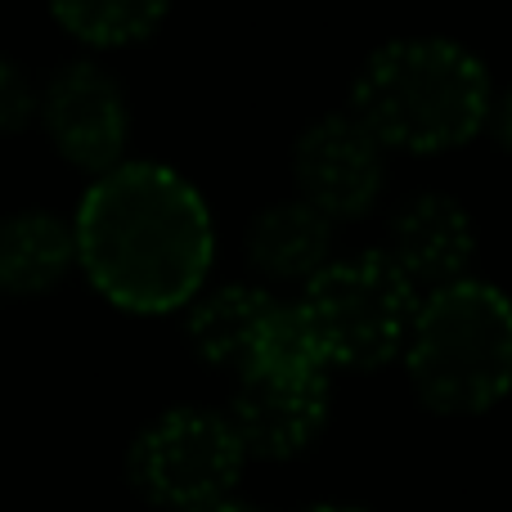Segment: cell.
<instances>
[{"label": "cell", "mask_w": 512, "mask_h": 512, "mask_svg": "<svg viewBox=\"0 0 512 512\" xmlns=\"http://www.w3.org/2000/svg\"><path fill=\"white\" fill-rule=\"evenodd\" d=\"M72 239L95 292L131 315L180 310L203 292L216 256L203 194L162 162H117L95 176L72 216Z\"/></svg>", "instance_id": "6da1fadb"}, {"label": "cell", "mask_w": 512, "mask_h": 512, "mask_svg": "<svg viewBox=\"0 0 512 512\" xmlns=\"http://www.w3.org/2000/svg\"><path fill=\"white\" fill-rule=\"evenodd\" d=\"M490 72L445 36H400L364 59L351 86V113L382 149L445 153L486 131Z\"/></svg>", "instance_id": "7a4b0ae2"}, {"label": "cell", "mask_w": 512, "mask_h": 512, "mask_svg": "<svg viewBox=\"0 0 512 512\" xmlns=\"http://www.w3.org/2000/svg\"><path fill=\"white\" fill-rule=\"evenodd\" d=\"M400 355L427 409L450 418L486 414L512 391V301L481 279L418 292Z\"/></svg>", "instance_id": "3957f363"}, {"label": "cell", "mask_w": 512, "mask_h": 512, "mask_svg": "<svg viewBox=\"0 0 512 512\" xmlns=\"http://www.w3.org/2000/svg\"><path fill=\"white\" fill-rule=\"evenodd\" d=\"M297 306L328 369L364 373L405 351L418 288L382 252H360L310 274Z\"/></svg>", "instance_id": "277c9868"}, {"label": "cell", "mask_w": 512, "mask_h": 512, "mask_svg": "<svg viewBox=\"0 0 512 512\" xmlns=\"http://www.w3.org/2000/svg\"><path fill=\"white\" fill-rule=\"evenodd\" d=\"M248 463L230 418L216 409H167L158 414L126 454V477L153 508L185 512L207 499L234 495Z\"/></svg>", "instance_id": "5b68a950"}, {"label": "cell", "mask_w": 512, "mask_h": 512, "mask_svg": "<svg viewBox=\"0 0 512 512\" xmlns=\"http://www.w3.org/2000/svg\"><path fill=\"white\" fill-rule=\"evenodd\" d=\"M36 117L50 135L54 153L77 171L104 176L117 167L131 140V108L113 72L99 63H68L36 95Z\"/></svg>", "instance_id": "8992f818"}, {"label": "cell", "mask_w": 512, "mask_h": 512, "mask_svg": "<svg viewBox=\"0 0 512 512\" xmlns=\"http://www.w3.org/2000/svg\"><path fill=\"white\" fill-rule=\"evenodd\" d=\"M292 180L301 198L328 221H360L382 194L387 149L355 113H328L301 131L292 149Z\"/></svg>", "instance_id": "52a82bcc"}, {"label": "cell", "mask_w": 512, "mask_h": 512, "mask_svg": "<svg viewBox=\"0 0 512 512\" xmlns=\"http://www.w3.org/2000/svg\"><path fill=\"white\" fill-rule=\"evenodd\" d=\"M225 418L248 459H292L328 423V373L252 364L234 382Z\"/></svg>", "instance_id": "ba28073f"}, {"label": "cell", "mask_w": 512, "mask_h": 512, "mask_svg": "<svg viewBox=\"0 0 512 512\" xmlns=\"http://www.w3.org/2000/svg\"><path fill=\"white\" fill-rule=\"evenodd\" d=\"M382 256L418 292H432L454 279H468V265L477 256V230H472V216L463 212L459 198L418 194L391 216Z\"/></svg>", "instance_id": "9c48e42d"}, {"label": "cell", "mask_w": 512, "mask_h": 512, "mask_svg": "<svg viewBox=\"0 0 512 512\" xmlns=\"http://www.w3.org/2000/svg\"><path fill=\"white\" fill-rule=\"evenodd\" d=\"M185 306H189V315H185L189 346L207 364H216V369L239 373L252 364L279 297H270L256 283H225V288H212L203 297H189Z\"/></svg>", "instance_id": "30bf717a"}, {"label": "cell", "mask_w": 512, "mask_h": 512, "mask_svg": "<svg viewBox=\"0 0 512 512\" xmlns=\"http://www.w3.org/2000/svg\"><path fill=\"white\" fill-rule=\"evenodd\" d=\"M248 261L265 279L306 283L333 261V221L306 198L265 207L248 225Z\"/></svg>", "instance_id": "8fae6325"}, {"label": "cell", "mask_w": 512, "mask_h": 512, "mask_svg": "<svg viewBox=\"0 0 512 512\" xmlns=\"http://www.w3.org/2000/svg\"><path fill=\"white\" fill-rule=\"evenodd\" d=\"M77 265L72 225L54 212H14L0 221V292L41 297Z\"/></svg>", "instance_id": "7c38bea8"}, {"label": "cell", "mask_w": 512, "mask_h": 512, "mask_svg": "<svg viewBox=\"0 0 512 512\" xmlns=\"http://www.w3.org/2000/svg\"><path fill=\"white\" fill-rule=\"evenodd\" d=\"M167 9L171 0H50L54 23L95 50H117L153 36Z\"/></svg>", "instance_id": "4fadbf2b"}, {"label": "cell", "mask_w": 512, "mask_h": 512, "mask_svg": "<svg viewBox=\"0 0 512 512\" xmlns=\"http://www.w3.org/2000/svg\"><path fill=\"white\" fill-rule=\"evenodd\" d=\"M36 117V90L27 81V72L18 68L14 59L0 54V135L23 131Z\"/></svg>", "instance_id": "5bb4252c"}, {"label": "cell", "mask_w": 512, "mask_h": 512, "mask_svg": "<svg viewBox=\"0 0 512 512\" xmlns=\"http://www.w3.org/2000/svg\"><path fill=\"white\" fill-rule=\"evenodd\" d=\"M486 126L495 135V144L512 158V86L504 90L499 99H490V113H486Z\"/></svg>", "instance_id": "9a60e30c"}, {"label": "cell", "mask_w": 512, "mask_h": 512, "mask_svg": "<svg viewBox=\"0 0 512 512\" xmlns=\"http://www.w3.org/2000/svg\"><path fill=\"white\" fill-rule=\"evenodd\" d=\"M185 512H261V508H256V504H248V499L221 495V499H207V504H198V508H185Z\"/></svg>", "instance_id": "2e32d148"}, {"label": "cell", "mask_w": 512, "mask_h": 512, "mask_svg": "<svg viewBox=\"0 0 512 512\" xmlns=\"http://www.w3.org/2000/svg\"><path fill=\"white\" fill-rule=\"evenodd\" d=\"M306 512H360V508H342V504H319V508H306Z\"/></svg>", "instance_id": "e0dca14e"}]
</instances>
